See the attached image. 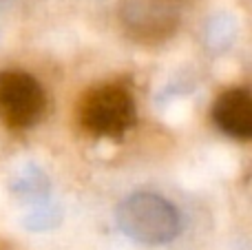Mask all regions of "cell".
<instances>
[{
    "instance_id": "obj_4",
    "label": "cell",
    "mask_w": 252,
    "mask_h": 250,
    "mask_svg": "<svg viewBox=\"0 0 252 250\" xmlns=\"http://www.w3.org/2000/svg\"><path fill=\"white\" fill-rule=\"evenodd\" d=\"M120 20L133 40L155 44L177 31L179 13L173 0H122Z\"/></svg>"
},
{
    "instance_id": "obj_5",
    "label": "cell",
    "mask_w": 252,
    "mask_h": 250,
    "mask_svg": "<svg viewBox=\"0 0 252 250\" xmlns=\"http://www.w3.org/2000/svg\"><path fill=\"white\" fill-rule=\"evenodd\" d=\"M213 120L226 135L237 140L252 137V95L248 89H228L215 100Z\"/></svg>"
},
{
    "instance_id": "obj_1",
    "label": "cell",
    "mask_w": 252,
    "mask_h": 250,
    "mask_svg": "<svg viewBox=\"0 0 252 250\" xmlns=\"http://www.w3.org/2000/svg\"><path fill=\"white\" fill-rule=\"evenodd\" d=\"M133 93L120 82H104L89 89L78 104V122L97 137H118L135 124Z\"/></svg>"
},
{
    "instance_id": "obj_3",
    "label": "cell",
    "mask_w": 252,
    "mask_h": 250,
    "mask_svg": "<svg viewBox=\"0 0 252 250\" xmlns=\"http://www.w3.org/2000/svg\"><path fill=\"white\" fill-rule=\"evenodd\" d=\"M44 111V91L25 71H0V122L11 128H27Z\"/></svg>"
},
{
    "instance_id": "obj_2",
    "label": "cell",
    "mask_w": 252,
    "mask_h": 250,
    "mask_svg": "<svg viewBox=\"0 0 252 250\" xmlns=\"http://www.w3.org/2000/svg\"><path fill=\"white\" fill-rule=\"evenodd\" d=\"M118 221L128 237L144 244H164L177 235L175 208L157 195H133L120 206Z\"/></svg>"
}]
</instances>
